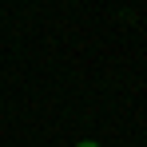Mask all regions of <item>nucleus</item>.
<instances>
[{"mask_svg":"<svg viewBox=\"0 0 147 147\" xmlns=\"http://www.w3.org/2000/svg\"><path fill=\"white\" fill-rule=\"evenodd\" d=\"M76 147H99V143H96V139H84V143H76Z\"/></svg>","mask_w":147,"mask_h":147,"instance_id":"nucleus-1","label":"nucleus"}]
</instances>
